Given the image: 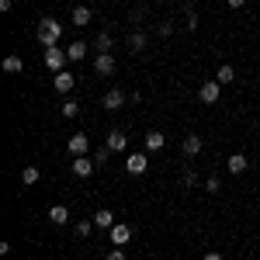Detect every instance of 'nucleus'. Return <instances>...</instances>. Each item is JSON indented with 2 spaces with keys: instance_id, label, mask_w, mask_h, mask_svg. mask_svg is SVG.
Listing matches in <instances>:
<instances>
[{
  "instance_id": "nucleus-1",
  "label": "nucleus",
  "mask_w": 260,
  "mask_h": 260,
  "mask_svg": "<svg viewBox=\"0 0 260 260\" xmlns=\"http://www.w3.org/2000/svg\"><path fill=\"white\" fill-rule=\"evenodd\" d=\"M35 39H39L42 49H52V45H59L62 39V24L56 18H42L39 21V28H35Z\"/></svg>"
},
{
  "instance_id": "nucleus-2",
  "label": "nucleus",
  "mask_w": 260,
  "mask_h": 260,
  "mask_svg": "<svg viewBox=\"0 0 260 260\" xmlns=\"http://www.w3.org/2000/svg\"><path fill=\"white\" fill-rule=\"evenodd\" d=\"M219 98H222V83L212 77V80H205L198 87V101L201 104H219Z\"/></svg>"
},
{
  "instance_id": "nucleus-3",
  "label": "nucleus",
  "mask_w": 260,
  "mask_h": 260,
  "mask_svg": "<svg viewBox=\"0 0 260 260\" xmlns=\"http://www.w3.org/2000/svg\"><path fill=\"white\" fill-rule=\"evenodd\" d=\"M42 59H45V66H49L52 73H62V66H66V59H70V56H66V49L52 45V49H45V52H42Z\"/></svg>"
},
{
  "instance_id": "nucleus-4",
  "label": "nucleus",
  "mask_w": 260,
  "mask_h": 260,
  "mask_svg": "<svg viewBox=\"0 0 260 260\" xmlns=\"http://www.w3.org/2000/svg\"><path fill=\"white\" fill-rule=\"evenodd\" d=\"M125 101H128V94H125L121 87H111V90H108V94L101 98V104H104V111H118Z\"/></svg>"
},
{
  "instance_id": "nucleus-5",
  "label": "nucleus",
  "mask_w": 260,
  "mask_h": 260,
  "mask_svg": "<svg viewBox=\"0 0 260 260\" xmlns=\"http://www.w3.org/2000/svg\"><path fill=\"white\" fill-rule=\"evenodd\" d=\"M201 149H205L201 136H198V132H187V136H184V142H180V153H184V156L191 160V156H198Z\"/></svg>"
},
{
  "instance_id": "nucleus-6",
  "label": "nucleus",
  "mask_w": 260,
  "mask_h": 260,
  "mask_svg": "<svg viewBox=\"0 0 260 260\" xmlns=\"http://www.w3.org/2000/svg\"><path fill=\"white\" fill-rule=\"evenodd\" d=\"M108 240L115 243V246H125V243L132 240V225H125V222H115V225L108 229Z\"/></svg>"
},
{
  "instance_id": "nucleus-7",
  "label": "nucleus",
  "mask_w": 260,
  "mask_h": 260,
  "mask_svg": "<svg viewBox=\"0 0 260 260\" xmlns=\"http://www.w3.org/2000/svg\"><path fill=\"white\" fill-rule=\"evenodd\" d=\"M94 73H98V77H111V73H115V56H111V52H98V56H94Z\"/></svg>"
},
{
  "instance_id": "nucleus-8",
  "label": "nucleus",
  "mask_w": 260,
  "mask_h": 260,
  "mask_svg": "<svg viewBox=\"0 0 260 260\" xmlns=\"http://www.w3.org/2000/svg\"><path fill=\"white\" fill-rule=\"evenodd\" d=\"M111 153H125L128 149V136L121 132V128H108V142H104Z\"/></svg>"
},
{
  "instance_id": "nucleus-9",
  "label": "nucleus",
  "mask_w": 260,
  "mask_h": 260,
  "mask_svg": "<svg viewBox=\"0 0 260 260\" xmlns=\"http://www.w3.org/2000/svg\"><path fill=\"white\" fill-rule=\"evenodd\" d=\"M146 167H149V156H146V153H128V160H125V170H128L132 177L146 174Z\"/></svg>"
},
{
  "instance_id": "nucleus-10",
  "label": "nucleus",
  "mask_w": 260,
  "mask_h": 260,
  "mask_svg": "<svg viewBox=\"0 0 260 260\" xmlns=\"http://www.w3.org/2000/svg\"><path fill=\"white\" fill-rule=\"evenodd\" d=\"M66 149H70L73 156H87V153H90V139H87L83 132H77V136H70V142H66Z\"/></svg>"
},
{
  "instance_id": "nucleus-11",
  "label": "nucleus",
  "mask_w": 260,
  "mask_h": 260,
  "mask_svg": "<svg viewBox=\"0 0 260 260\" xmlns=\"http://www.w3.org/2000/svg\"><path fill=\"white\" fill-rule=\"evenodd\" d=\"M94 167H98V163H94V156H73V177H90V174H94Z\"/></svg>"
},
{
  "instance_id": "nucleus-12",
  "label": "nucleus",
  "mask_w": 260,
  "mask_h": 260,
  "mask_svg": "<svg viewBox=\"0 0 260 260\" xmlns=\"http://www.w3.org/2000/svg\"><path fill=\"white\" fill-rule=\"evenodd\" d=\"M52 87H56L59 94H70V90L77 87V77H73L70 70H62V73H56V80H52Z\"/></svg>"
},
{
  "instance_id": "nucleus-13",
  "label": "nucleus",
  "mask_w": 260,
  "mask_h": 260,
  "mask_svg": "<svg viewBox=\"0 0 260 260\" xmlns=\"http://www.w3.org/2000/svg\"><path fill=\"white\" fill-rule=\"evenodd\" d=\"M246 167H250V160H246L243 153H233V156L225 160V170H229L233 177H240V174H246Z\"/></svg>"
},
{
  "instance_id": "nucleus-14",
  "label": "nucleus",
  "mask_w": 260,
  "mask_h": 260,
  "mask_svg": "<svg viewBox=\"0 0 260 260\" xmlns=\"http://www.w3.org/2000/svg\"><path fill=\"white\" fill-rule=\"evenodd\" d=\"M167 146V136L163 132H146V153H160Z\"/></svg>"
},
{
  "instance_id": "nucleus-15",
  "label": "nucleus",
  "mask_w": 260,
  "mask_h": 260,
  "mask_svg": "<svg viewBox=\"0 0 260 260\" xmlns=\"http://www.w3.org/2000/svg\"><path fill=\"white\" fill-rule=\"evenodd\" d=\"M90 18H94V14H90V7H87V4H77V7H73V24H77V28H87Z\"/></svg>"
},
{
  "instance_id": "nucleus-16",
  "label": "nucleus",
  "mask_w": 260,
  "mask_h": 260,
  "mask_svg": "<svg viewBox=\"0 0 260 260\" xmlns=\"http://www.w3.org/2000/svg\"><path fill=\"white\" fill-rule=\"evenodd\" d=\"M49 222H52V225H66V222H70V208H66V205H52V208H49Z\"/></svg>"
},
{
  "instance_id": "nucleus-17",
  "label": "nucleus",
  "mask_w": 260,
  "mask_h": 260,
  "mask_svg": "<svg viewBox=\"0 0 260 260\" xmlns=\"http://www.w3.org/2000/svg\"><path fill=\"white\" fill-rule=\"evenodd\" d=\"M87 49H90V45H87V42H80V39H77V42H70V45H66V56H70V59H73V62H80L83 56H87Z\"/></svg>"
},
{
  "instance_id": "nucleus-18",
  "label": "nucleus",
  "mask_w": 260,
  "mask_h": 260,
  "mask_svg": "<svg viewBox=\"0 0 260 260\" xmlns=\"http://www.w3.org/2000/svg\"><path fill=\"white\" fill-rule=\"evenodd\" d=\"M115 212H108V208H101V212H94V225H98V229H111V225H115Z\"/></svg>"
},
{
  "instance_id": "nucleus-19",
  "label": "nucleus",
  "mask_w": 260,
  "mask_h": 260,
  "mask_svg": "<svg viewBox=\"0 0 260 260\" xmlns=\"http://www.w3.org/2000/svg\"><path fill=\"white\" fill-rule=\"evenodd\" d=\"M39 180H42L39 167H21V184H24V187H35Z\"/></svg>"
},
{
  "instance_id": "nucleus-20",
  "label": "nucleus",
  "mask_w": 260,
  "mask_h": 260,
  "mask_svg": "<svg viewBox=\"0 0 260 260\" xmlns=\"http://www.w3.org/2000/svg\"><path fill=\"white\" fill-rule=\"evenodd\" d=\"M215 80H219L222 87H225V83H233V80H236V70H233L229 62H222L219 70H215Z\"/></svg>"
},
{
  "instance_id": "nucleus-21",
  "label": "nucleus",
  "mask_w": 260,
  "mask_h": 260,
  "mask_svg": "<svg viewBox=\"0 0 260 260\" xmlns=\"http://www.w3.org/2000/svg\"><path fill=\"white\" fill-rule=\"evenodd\" d=\"M128 49H132V52H142V49H146V35H142L139 28L128 31Z\"/></svg>"
},
{
  "instance_id": "nucleus-22",
  "label": "nucleus",
  "mask_w": 260,
  "mask_h": 260,
  "mask_svg": "<svg viewBox=\"0 0 260 260\" xmlns=\"http://www.w3.org/2000/svg\"><path fill=\"white\" fill-rule=\"evenodd\" d=\"M59 115H62V118H77V115H80V104H77V101H62Z\"/></svg>"
},
{
  "instance_id": "nucleus-23",
  "label": "nucleus",
  "mask_w": 260,
  "mask_h": 260,
  "mask_svg": "<svg viewBox=\"0 0 260 260\" xmlns=\"http://www.w3.org/2000/svg\"><path fill=\"white\" fill-rule=\"evenodd\" d=\"M21 70H24V59L21 56H7L4 59V73H21Z\"/></svg>"
},
{
  "instance_id": "nucleus-24",
  "label": "nucleus",
  "mask_w": 260,
  "mask_h": 260,
  "mask_svg": "<svg viewBox=\"0 0 260 260\" xmlns=\"http://www.w3.org/2000/svg\"><path fill=\"white\" fill-rule=\"evenodd\" d=\"M90 233H94V219H80L77 222V236H80V240H87Z\"/></svg>"
},
{
  "instance_id": "nucleus-25",
  "label": "nucleus",
  "mask_w": 260,
  "mask_h": 260,
  "mask_svg": "<svg viewBox=\"0 0 260 260\" xmlns=\"http://www.w3.org/2000/svg\"><path fill=\"white\" fill-rule=\"evenodd\" d=\"M94 45H98V52H111V35H108V31H101L98 39H94Z\"/></svg>"
},
{
  "instance_id": "nucleus-26",
  "label": "nucleus",
  "mask_w": 260,
  "mask_h": 260,
  "mask_svg": "<svg viewBox=\"0 0 260 260\" xmlns=\"http://www.w3.org/2000/svg\"><path fill=\"white\" fill-rule=\"evenodd\" d=\"M180 184H184V187H194V184H198V174H194V170H184V174H180Z\"/></svg>"
},
{
  "instance_id": "nucleus-27",
  "label": "nucleus",
  "mask_w": 260,
  "mask_h": 260,
  "mask_svg": "<svg viewBox=\"0 0 260 260\" xmlns=\"http://www.w3.org/2000/svg\"><path fill=\"white\" fill-rule=\"evenodd\" d=\"M205 191H208V194H219V191H222V180L219 177H208V180H205Z\"/></svg>"
},
{
  "instance_id": "nucleus-28",
  "label": "nucleus",
  "mask_w": 260,
  "mask_h": 260,
  "mask_svg": "<svg viewBox=\"0 0 260 260\" xmlns=\"http://www.w3.org/2000/svg\"><path fill=\"white\" fill-rule=\"evenodd\" d=\"M108 156H111V149H108V146L94 149V163H108Z\"/></svg>"
},
{
  "instance_id": "nucleus-29",
  "label": "nucleus",
  "mask_w": 260,
  "mask_h": 260,
  "mask_svg": "<svg viewBox=\"0 0 260 260\" xmlns=\"http://www.w3.org/2000/svg\"><path fill=\"white\" fill-rule=\"evenodd\" d=\"M104 260H128V257H125V250H121V246H115V250H111Z\"/></svg>"
},
{
  "instance_id": "nucleus-30",
  "label": "nucleus",
  "mask_w": 260,
  "mask_h": 260,
  "mask_svg": "<svg viewBox=\"0 0 260 260\" xmlns=\"http://www.w3.org/2000/svg\"><path fill=\"white\" fill-rule=\"evenodd\" d=\"M194 28H198V14H194V11H187V31H194Z\"/></svg>"
},
{
  "instance_id": "nucleus-31",
  "label": "nucleus",
  "mask_w": 260,
  "mask_h": 260,
  "mask_svg": "<svg viewBox=\"0 0 260 260\" xmlns=\"http://www.w3.org/2000/svg\"><path fill=\"white\" fill-rule=\"evenodd\" d=\"M160 35H163V39H170V35H174V24H170V21H163V24H160Z\"/></svg>"
},
{
  "instance_id": "nucleus-32",
  "label": "nucleus",
  "mask_w": 260,
  "mask_h": 260,
  "mask_svg": "<svg viewBox=\"0 0 260 260\" xmlns=\"http://www.w3.org/2000/svg\"><path fill=\"white\" fill-rule=\"evenodd\" d=\"M201 260H225V257H222L219 250H208V253H205V257H201Z\"/></svg>"
},
{
  "instance_id": "nucleus-33",
  "label": "nucleus",
  "mask_w": 260,
  "mask_h": 260,
  "mask_svg": "<svg viewBox=\"0 0 260 260\" xmlns=\"http://www.w3.org/2000/svg\"><path fill=\"white\" fill-rule=\"evenodd\" d=\"M11 7H14V0H0V11H4V14H7Z\"/></svg>"
},
{
  "instance_id": "nucleus-34",
  "label": "nucleus",
  "mask_w": 260,
  "mask_h": 260,
  "mask_svg": "<svg viewBox=\"0 0 260 260\" xmlns=\"http://www.w3.org/2000/svg\"><path fill=\"white\" fill-rule=\"evenodd\" d=\"M225 4H229L233 11H240V7H243V4H246V0H225Z\"/></svg>"
}]
</instances>
